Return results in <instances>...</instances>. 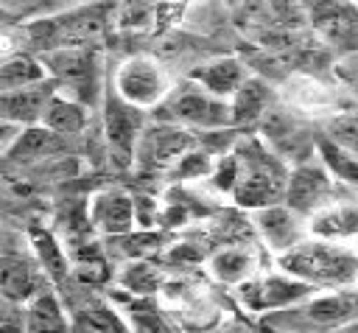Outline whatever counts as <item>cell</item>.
Masks as SVG:
<instances>
[{"mask_svg":"<svg viewBox=\"0 0 358 333\" xmlns=\"http://www.w3.org/2000/svg\"><path fill=\"white\" fill-rule=\"evenodd\" d=\"M112 90L123 101H129L140 109H154V106L159 109L165 104V98L171 95L173 81H171L168 70L154 56L137 53L117 64V70L112 76Z\"/></svg>","mask_w":358,"mask_h":333,"instance_id":"cell-5","label":"cell"},{"mask_svg":"<svg viewBox=\"0 0 358 333\" xmlns=\"http://www.w3.org/2000/svg\"><path fill=\"white\" fill-rule=\"evenodd\" d=\"M45 280H48V274L42 271L36 257H28L22 252H11L8 246L3 249V260H0L3 299L25 305L34 294H39L45 288Z\"/></svg>","mask_w":358,"mask_h":333,"instance_id":"cell-15","label":"cell"},{"mask_svg":"<svg viewBox=\"0 0 358 333\" xmlns=\"http://www.w3.org/2000/svg\"><path fill=\"white\" fill-rule=\"evenodd\" d=\"M3 3V11L6 14H22L25 8L36 6V0H0Z\"/></svg>","mask_w":358,"mask_h":333,"instance_id":"cell-31","label":"cell"},{"mask_svg":"<svg viewBox=\"0 0 358 333\" xmlns=\"http://www.w3.org/2000/svg\"><path fill=\"white\" fill-rule=\"evenodd\" d=\"M126 325H129V333H179L173 322L148 302H131L126 313Z\"/></svg>","mask_w":358,"mask_h":333,"instance_id":"cell-28","label":"cell"},{"mask_svg":"<svg viewBox=\"0 0 358 333\" xmlns=\"http://www.w3.org/2000/svg\"><path fill=\"white\" fill-rule=\"evenodd\" d=\"M268 84L249 76L243 81V87L232 95V115H235V126H252L260 123L263 115L268 112Z\"/></svg>","mask_w":358,"mask_h":333,"instance_id":"cell-25","label":"cell"},{"mask_svg":"<svg viewBox=\"0 0 358 333\" xmlns=\"http://www.w3.org/2000/svg\"><path fill=\"white\" fill-rule=\"evenodd\" d=\"M28 241H31L34 257L39 260L42 271L48 274V280H53V283H64L67 274L73 271V269H70L73 260H70L67 249L62 246V241H59L53 232L42 229V227H31V229H28Z\"/></svg>","mask_w":358,"mask_h":333,"instance_id":"cell-21","label":"cell"},{"mask_svg":"<svg viewBox=\"0 0 358 333\" xmlns=\"http://www.w3.org/2000/svg\"><path fill=\"white\" fill-rule=\"evenodd\" d=\"M103 123L109 154L117 165H134V148L145 129V109L123 101L112 87L103 98Z\"/></svg>","mask_w":358,"mask_h":333,"instance_id":"cell-11","label":"cell"},{"mask_svg":"<svg viewBox=\"0 0 358 333\" xmlns=\"http://www.w3.org/2000/svg\"><path fill=\"white\" fill-rule=\"evenodd\" d=\"M324 137L338 148L358 157V112H333L324 120Z\"/></svg>","mask_w":358,"mask_h":333,"instance_id":"cell-29","label":"cell"},{"mask_svg":"<svg viewBox=\"0 0 358 333\" xmlns=\"http://www.w3.org/2000/svg\"><path fill=\"white\" fill-rule=\"evenodd\" d=\"M70 333H123L129 325L120 319V313L106 305L103 299H84L73 308Z\"/></svg>","mask_w":358,"mask_h":333,"instance_id":"cell-23","label":"cell"},{"mask_svg":"<svg viewBox=\"0 0 358 333\" xmlns=\"http://www.w3.org/2000/svg\"><path fill=\"white\" fill-rule=\"evenodd\" d=\"M215 333H249L246 327H238V325H229V327H221V330H215Z\"/></svg>","mask_w":358,"mask_h":333,"instance_id":"cell-32","label":"cell"},{"mask_svg":"<svg viewBox=\"0 0 358 333\" xmlns=\"http://www.w3.org/2000/svg\"><path fill=\"white\" fill-rule=\"evenodd\" d=\"M87 104L67 95L64 90H59L53 95V101L48 104L45 109V118H42V126L53 129L56 134H64V137H73V134H81L87 129Z\"/></svg>","mask_w":358,"mask_h":333,"instance_id":"cell-22","label":"cell"},{"mask_svg":"<svg viewBox=\"0 0 358 333\" xmlns=\"http://www.w3.org/2000/svg\"><path fill=\"white\" fill-rule=\"evenodd\" d=\"M308 229L313 238H324V241H338V243L355 241L358 238V199L336 196L330 204L308 215Z\"/></svg>","mask_w":358,"mask_h":333,"instance_id":"cell-16","label":"cell"},{"mask_svg":"<svg viewBox=\"0 0 358 333\" xmlns=\"http://www.w3.org/2000/svg\"><path fill=\"white\" fill-rule=\"evenodd\" d=\"M207 269L218 283L241 285L257 274V255L246 243H224L207 257Z\"/></svg>","mask_w":358,"mask_h":333,"instance_id":"cell-17","label":"cell"},{"mask_svg":"<svg viewBox=\"0 0 358 333\" xmlns=\"http://www.w3.org/2000/svg\"><path fill=\"white\" fill-rule=\"evenodd\" d=\"M120 285L134 294V297H148L157 294L162 288V271L157 266H151L148 260H131L123 271H120Z\"/></svg>","mask_w":358,"mask_h":333,"instance_id":"cell-27","label":"cell"},{"mask_svg":"<svg viewBox=\"0 0 358 333\" xmlns=\"http://www.w3.org/2000/svg\"><path fill=\"white\" fill-rule=\"evenodd\" d=\"M316 291L319 288H313L310 283H305V280H299L288 271H282V274H255L252 280L238 285L241 302L255 313L294 308V305L305 302L308 297H313Z\"/></svg>","mask_w":358,"mask_h":333,"instance_id":"cell-9","label":"cell"},{"mask_svg":"<svg viewBox=\"0 0 358 333\" xmlns=\"http://www.w3.org/2000/svg\"><path fill=\"white\" fill-rule=\"evenodd\" d=\"M103 31V8L98 6H76L59 14H48L28 28V36L39 53L56 48L92 45Z\"/></svg>","mask_w":358,"mask_h":333,"instance_id":"cell-4","label":"cell"},{"mask_svg":"<svg viewBox=\"0 0 358 333\" xmlns=\"http://www.w3.org/2000/svg\"><path fill=\"white\" fill-rule=\"evenodd\" d=\"M336 333H358V319H355V322H350L347 327H338Z\"/></svg>","mask_w":358,"mask_h":333,"instance_id":"cell-33","label":"cell"},{"mask_svg":"<svg viewBox=\"0 0 358 333\" xmlns=\"http://www.w3.org/2000/svg\"><path fill=\"white\" fill-rule=\"evenodd\" d=\"M288 325L302 330H338L358 319V285L330 288V294H313L305 302L280 311Z\"/></svg>","mask_w":358,"mask_h":333,"instance_id":"cell-7","label":"cell"},{"mask_svg":"<svg viewBox=\"0 0 358 333\" xmlns=\"http://www.w3.org/2000/svg\"><path fill=\"white\" fill-rule=\"evenodd\" d=\"M123 333H129V330H123Z\"/></svg>","mask_w":358,"mask_h":333,"instance_id":"cell-34","label":"cell"},{"mask_svg":"<svg viewBox=\"0 0 358 333\" xmlns=\"http://www.w3.org/2000/svg\"><path fill=\"white\" fill-rule=\"evenodd\" d=\"M280 269L310 283L313 288H344L358 285V252L350 243L305 238L296 249L277 257Z\"/></svg>","mask_w":358,"mask_h":333,"instance_id":"cell-2","label":"cell"},{"mask_svg":"<svg viewBox=\"0 0 358 333\" xmlns=\"http://www.w3.org/2000/svg\"><path fill=\"white\" fill-rule=\"evenodd\" d=\"M87 215L92 229L106 238H120L137 229V201L120 187L98 190L87 201Z\"/></svg>","mask_w":358,"mask_h":333,"instance_id":"cell-13","label":"cell"},{"mask_svg":"<svg viewBox=\"0 0 358 333\" xmlns=\"http://www.w3.org/2000/svg\"><path fill=\"white\" fill-rule=\"evenodd\" d=\"M190 148H193V134L187 126H179L173 120H159L143 129L134 148V165L145 173L168 171L176 168Z\"/></svg>","mask_w":358,"mask_h":333,"instance_id":"cell-8","label":"cell"},{"mask_svg":"<svg viewBox=\"0 0 358 333\" xmlns=\"http://www.w3.org/2000/svg\"><path fill=\"white\" fill-rule=\"evenodd\" d=\"M336 179L333 173L324 168V162L319 160H302L291 168V179H288V193H285V204H291L296 213H302L305 218L313 215L319 207L330 204L338 190H336Z\"/></svg>","mask_w":358,"mask_h":333,"instance_id":"cell-12","label":"cell"},{"mask_svg":"<svg viewBox=\"0 0 358 333\" xmlns=\"http://www.w3.org/2000/svg\"><path fill=\"white\" fill-rule=\"evenodd\" d=\"M249 213H252V229L268 246V252H274L277 257L288 255L305 238H310L308 218L302 213H296L285 201H277V204H268V207H257V210H249Z\"/></svg>","mask_w":358,"mask_h":333,"instance_id":"cell-10","label":"cell"},{"mask_svg":"<svg viewBox=\"0 0 358 333\" xmlns=\"http://www.w3.org/2000/svg\"><path fill=\"white\" fill-rule=\"evenodd\" d=\"M45 70L50 78L59 81V87L90 104L98 95V53L95 45H76V48H56L39 53Z\"/></svg>","mask_w":358,"mask_h":333,"instance_id":"cell-6","label":"cell"},{"mask_svg":"<svg viewBox=\"0 0 358 333\" xmlns=\"http://www.w3.org/2000/svg\"><path fill=\"white\" fill-rule=\"evenodd\" d=\"M59 90H62L59 81L50 76L45 81H36V84H28L20 90H3L0 92V118L22 123V126H36V123H42L45 109Z\"/></svg>","mask_w":358,"mask_h":333,"instance_id":"cell-14","label":"cell"},{"mask_svg":"<svg viewBox=\"0 0 358 333\" xmlns=\"http://www.w3.org/2000/svg\"><path fill=\"white\" fill-rule=\"evenodd\" d=\"M25 325H28V333H70L73 330L50 285H45L39 294H34L25 302Z\"/></svg>","mask_w":358,"mask_h":333,"instance_id":"cell-20","label":"cell"},{"mask_svg":"<svg viewBox=\"0 0 358 333\" xmlns=\"http://www.w3.org/2000/svg\"><path fill=\"white\" fill-rule=\"evenodd\" d=\"M64 134H56L53 129L36 123V126H25L20 140L14 143V148L6 154L8 162H20V165H34V162H48L50 157H59V151L64 148Z\"/></svg>","mask_w":358,"mask_h":333,"instance_id":"cell-19","label":"cell"},{"mask_svg":"<svg viewBox=\"0 0 358 333\" xmlns=\"http://www.w3.org/2000/svg\"><path fill=\"white\" fill-rule=\"evenodd\" d=\"M187 78H193V81H199L204 90H210V92H215V95L232 101V95H235V92L243 87V81L249 78V70H246L243 62L235 59V56H218V59H210V62H204L201 67H196Z\"/></svg>","mask_w":358,"mask_h":333,"instance_id":"cell-18","label":"cell"},{"mask_svg":"<svg viewBox=\"0 0 358 333\" xmlns=\"http://www.w3.org/2000/svg\"><path fill=\"white\" fill-rule=\"evenodd\" d=\"M0 333H28V325H25V305L11 302V299H3Z\"/></svg>","mask_w":358,"mask_h":333,"instance_id":"cell-30","label":"cell"},{"mask_svg":"<svg viewBox=\"0 0 358 333\" xmlns=\"http://www.w3.org/2000/svg\"><path fill=\"white\" fill-rule=\"evenodd\" d=\"M45 78H48V70H45L42 59L31 56L25 50L6 53L0 62V92L3 90H20V87H28V84H36Z\"/></svg>","mask_w":358,"mask_h":333,"instance_id":"cell-24","label":"cell"},{"mask_svg":"<svg viewBox=\"0 0 358 333\" xmlns=\"http://www.w3.org/2000/svg\"><path fill=\"white\" fill-rule=\"evenodd\" d=\"M232 151L238 160V179H235L232 201L238 207L257 210V207L285 201L291 168L263 137H252V134L241 137Z\"/></svg>","mask_w":358,"mask_h":333,"instance_id":"cell-1","label":"cell"},{"mask_svg":"<svg viewBox=\"0 0 358 333\" xmlns=\"http://www.w3.org/2000/svg\"><path fill=\"white\" fill-rule=\"evenodd\" d=\"M159 109L165 112V120H173L179 126L199 129V132H221V129L235 126L232 101L204 90L193 78L182 81L179 87L173 84L171 95L165 98Z\"/></svg>","mask_w":358,"mask_h":333,"instance_id":"cell-3","label":"cell"},{"mask_svg":"<svg viewBox=\"0 0 358 333\" xmlns=\"http://www.w3.org/2000/svg\"><path fill=\"white\" fill-rule=\"evenodd\" d=\"M316 157L324 162V168L333 173V179L344 187L358 190V157H352L350 151L338 148L336 143H330L324 134L316 137Z\"/></svg>","mask_w":358,"mask_h":333,"instance_id":"cell-26","label":"cell"}]
</instances>
